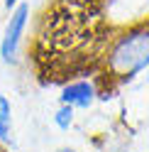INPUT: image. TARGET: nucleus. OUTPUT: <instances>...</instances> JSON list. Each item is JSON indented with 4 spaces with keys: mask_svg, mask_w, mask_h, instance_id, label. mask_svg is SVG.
I'll use <instances>...</instances> for the list:
<instances>
[{
    "mask_svg": "<svg viewBox=\"0 0 149 152\" xmlns=\"http://www.w3.org/2000/svg\"><path fill=\"white\" fill-rule=\"evenodd\" d=\"M149 66V25H139L117 37L108 52L105 71L117 83L132 81Z\"/></svg>",
    "mask_w": 149,
    "mask_h": 152,
    "instance_id": "f257e3e1",
    "label": "nucleus"
},
{
    "mask_svg": "<svg viewBox=\"0 0 149 152\" xmlns=\"http://www.w3.org/2000/svg\"><path fill=\"white\" fill-rule=\"evenodd\" d=\"M27 22H30V5L20 3L17 7L10 10V17H7V22H5L3 37H0V59L5 64H17V59H20V49H22Z\"/></svg>",
    "mask_w": 149,
    "mask_h": 152,
    "instance_id": "f03ea898",
    "label": "nucleus"
},
{
    "mask_svg": "<svg viewBox=\"0 0 149 152\" xmlns=\"http://www.w3.org/2000/svg\"><path fill=\"white\" fill-rule=\"evenodd\" d=\"M98 98V88L90 79H78V81H71L61 88V96L59 101L64 106H71L73 110L78 108H90Z\"/></svg>",
    "mask_w": 149,
    "mask_h": 152,
    "instance_id": "7ed1b4c3",
    "label": "nucleus"
},
{
    "mask_svg": "<svg viewBox=\"0 0 149 152\" xmlns=\"http://www.w3.org/2000/svg\"><path fill=\"white\" fill-rule=\"evenodd\" d=\"M12 130V106L7 96H0V142H7Z\"/></svg>",
    "mask_w": 149,
    "mask_h": 152,
    "instance_id": "20e7f679",
    "label": "nucleus"
},
{
    "mask_svg": "<svg viewBox=\"0 0 149 152\" xmlns=\"http://www.w3.org/2000/svg\"><path fill=\"white\" fill-rule=\"evenodd\" d=\"M73 115H76V110H73L71 106H61L56 108V113H54V125H56L59 130H64V132H69L71 128H73Z\"/></svg>",
    "mask_w": 149,
    "mask_h": 152,
    "instance_id": "39448f33",
    "label": "nucleus"
},
{
    "mask_svg": "<svg viewBox=\"0 0 149 152\" xmlns=\"http://www.w3.org/2000/svg\"><path fill=\"white\" fill-rule=\"evenodd\" d=\"M20 3H22V0H3V5L7 7V10H12V7H17Z\"/></svg>",
    "mask_w": 149,
    "mask_h": 152,
    "instance_id": "423d86ee",
    "label": "nucleus"
},
{
    "mask_svg": "<svg viewBox=\"0 0 149 152\" xmlns=\"http://www.w3.org/2000/svg\"><path fill=\"white\" fill-rule=\"evenodd\" d=\"M56 152H76V150H71V147H61V150H56Z\"/></svg>",
    "mask_w": 149,
    "mask_h": 152,
    "instance_id": "0eeeda50",
    "label": "nucleus"
},
{
    "mask_svg": "<svg viewBox=\"0 0 149 152\" xmlns=\"http://www.w3.org/2000/svg\"><path fill=\"white\" fill-rule=\"evenodd\" d=\"M147 81H149V66H147Z\"/></svg>",
    "mask_w": 149,
    "mask_h": 152,
    "instance_id": "6e6552de",
    "label": "nucleus"
},
{
    "mask_svg": "<svg viewBox=\"0 0 149 152\" xmlns=\"http://www.w3.org/2000/svg\"><path fill=\"white\" fill-rule=\"evenodd\" d=\"M3 152H5V150H3Z\"/></svg>",
    "mask_w": 149,
    "mask_h": 152,
    "instance_id": "1a4fd4ad",
    "label": "nucleus"
}]
</instances>
